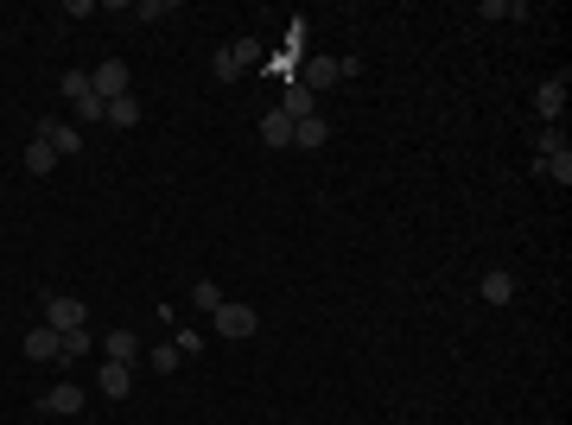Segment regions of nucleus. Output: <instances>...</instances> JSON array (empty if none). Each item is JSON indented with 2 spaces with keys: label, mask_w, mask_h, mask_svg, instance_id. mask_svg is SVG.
Returning a JSON list of instances; mask_svg holds the SVG:
<instances>
[{
  "label": "nucleus",
  "mask_w": 572,
  "mask_h": 425,
  "mask_svg": "<svg viewBox=\"0 0 572 425\" xmlns=\"http://www.w3.org/2000/svg\"><path fill=\"white\" fill-rule=\"evenodd\" d=\"M90 89V70H64V96H83Z\"/></svg>",
  "instance_id": "nucleus-25"
},
{
  "label": "nucleus",
  "mask_w": 572,
  "mask_h": 425,
  "mask_svg": "<svg viewBox=\"0 0 572 425\" xmlns=\"http://www.w3.org/2000/svg\"><path fill=\"white\" fill-rule=\"evenodd\" d=\"M210 77H217V83H236V77H242V70H236V57H229V45L210 57Z\"/></svg>",
  "instance_id": "nucleus-22"
},
{
  "label": "nucleus",
  "mask_w": 572,
  "mask_h": 425,
  "mask_svg": "<svg viewBox=\"0 0 572 425\" xmlns=\"http://www.w3.org/2000/svg\"><path fill=\"white\" fill-rule=\"evenodd\" d=\"M477 292H483V305H509V298H515V274H509V267H490V274L477 280Z\"/></svg>",
  "instance_id": "nucleus-8"
},
{
  "label": "nucleus",
  "mask_w": 572,
  "mask_h": 425,
  "mask_svg": "<svg viewBox=\"0 0 572 425\" xmlns=\"http://www.w3.org/2000/svg\"><path fill=\"white\" fill-rule=\"evenodd\" d=\"M26 356H32V362H58V330H51V324H32V330H26Z\"/></svg>",
  "instance_id": "nucleus-10"
},
{
  "label": "nucleus",
  "mask_w": 572,
  "mask_h": 425,
  "mask_svg": "<svg viewBox=\"0 0 572 425\" xmlns=\"http://www.w3.org/2000/svg\"><path fill=\"white\" fill-rule=\"evenodd\" d=\"M83 400H90V394H83L77 381H58V388L45 394V413H58V420H77V413H83Z\"/></svg>",
  "instance_id": "nucleus-6"
},
{
  "label": "nucleus",
  "mask_w": 572,
  "mask_h": 425,
  "mask_svg": "<svg viewBox=\"0 0 572 425\" xmlns=\"http://www.w3.org/2000/svg\"><path fill=\"white\" fill-rule=\"evenodd\" d=\"M102 121H109V128H141V96H122V102H109V109H102Z\"/></svg>",
  "instance_id": "nucleus-14"
},
{
  "label": "nucleus",
  "mask_w": 572,
  "mask_h": 425,
  "mask_svg": "<svg viewBox=\"0 0 572 425\" xmlns=\"http://www.w3.org/2000/svg\"><path fill=\"white\" fill-rule=\"evenodd\" d=\"M324 140H331V121H318V115H305V121H292V146H305V152H318Z\"/></svg>",
  "instance_id": "nucleus-12"
},
{
  "label": "nucleus",
  "mask_w": 572,
  "mask_h": 425,
  "mask_svg": "<svg viewBox=\"0 0 572 425\" xmlns=\"http://www.w3.org/2000/svg\"><path fill=\"white\" fill-rule=\"evenodd\" d=\"M191 305H197V311H217V305H223V285H217V280H197V285H191Z\"/></svg>",
  "instance_id": "nucleus-20"
},
{
  "label": "nucleus",
  "mask_w": 572,
  "mask_h": 425,
  "mask_svg": "<svg viewBox=\"0 0 572 425\" xmlns=\"http://www.w3.org/2000/svg\"><path fill=\"white\" fill-rule=\"evenodd\" d=\"M178 362H185V356H178V349H172V343H159V349H153V375H172V368H178Z\"/></svg>",
  "instance_id": "nucleus-24"
},
{
  "label": "nucleus",
  "mask_w": 572,
  "mask_h": 425,
  "mask_svg": "<svg viewBox=\"0 0 572 425\" xmlns=\"http://www.w3.org/2000/svg\"><path fill=\"white\" fill-rule=\"evenodd\" d=\"M292 121H305V115H318V96L305 89V83H286V102H281Z\"/></svg>",
  "instance_id": "nucleus-16"
},
{
  "label": "nucleus",
  "mask_w": 572,
  "mask_h": 425,
  "mask_svg": "<svg viewBox=\"0 0 572 425\" xmlns=\"http://www.w3.org/2000/svg\"><path fill=\"white\" fill-rule=\"evenodd\" d=\"M128 83H134V70H128L122 57H109V64H96V70H90V89H96V102H102V109H109V102H122V96H134Z\"/></svg>",
  "instance_id": "nucleus-1"
},
{
  "label": "nucleus",
  "mask_w": 572,
  "mask_h": 425,
  "mask_svg": "<svg viewBox=\"0 0 572 425\" xmlns=\"http://www.w3.org/2000/svg\"><path fill=\"white\" fill-rule=\"evenodd\" d=\"M535 171L554 178V184H572V146H567V152H554V159H535Z\"/></svg>",
  "instance_id": "nucleus-18"
},
{
  "label": "nucleus",
  "mask_w": 572,
  "mask_h": 425,
  "mask_svg": "<svg viewBox=\"0 0 572 425\" xmlns=\"http://www.w3.org/2000/svg\"><path fill=\"white\" fill-rule=\"evenodd\" d=\"M102 349H109V362H128V368H134V356H141V337L122 324V330H109V337H102Z\"/></svg>",
  "instance_id": "nucleus-11"
},
{
  "label": "nucleus",
  "mask_w": 572,
  "mask_h": 425,
  "mask_svg": "<svg viewBox=\"0 0 572 425\" xmlns=\"http://www.w3.org/2000/svg\"><path fill=\"white\" fill-rule=\"evenodd\" d=\"M535 152H541V159L567 152V134H560V128H541V134H535Z\"/></svg>",
  "instance_id": "nucleus-21"
},
{
  "label": "nucleus",
  "mask_w": 572,
  "mask_h": 425,
  "mask_svg": "<svg viewBox=\"0 0 572 425\" xmlns=\"http://www.w3.org/2000/svg\"><path fill=\"white\" fill-rule=\"evenodd\" d=\"M261 140L268 146H292V115H286V109H268V115H261Z\"/></svg>",
  "instance_id": "nucleus-13"
},
{
  "label": "nucleus",
  "mask_w": 572,
  "mask_h": 425,
  "mask_svg": "<svg viewBox=\"0 0 572 425\" xmlns=\"http://www.w3.org/2000/svg\"><path fill=\"white\" fill-rule=\"evenodd\" d=\"M70 109H77V121H102V102H96V89H83V96H70Z\"/></svg>",
  "instance_id": "nucleus-23"
},
{
  "label": "nucleus",
  "mask_w": 572,
  "mask_h": 425,
  "mask_svg": "<svg viewBox=\"0 0 572 425\" xmlns=\"http://www.w3.org/2000/svg\"><path fill=\"white\" fill-rule=\"evenodd\" d=\"M292 83H305V89L318 96V89H331V83H344V64H337V57H305V64L292 70Z\"/></svg>",
  "instance_id": "nucleus-5"
},
{
  "label": "nucleus",
  "mask_w": 572,
  "mask_h": 425,
  "mask_svg": "<svg viewBox=\"0 0 572 425\" xmlns=\"http://www.w3.org/2000/svg\"><path fill=\"white\" fill-rule=\"evenodd\" d=\"M26 171H32V178H51V171H58V152H51L45 140H32L26 146Z\"/></svg>",
  "instance_id": "nucleus-17"
},
{
  "label": "nucleus",
  "mask_w": 572,
  "mask_h": 425,
  "mask_svg": "<svg viewBox=\"0 0 572 425\" xmlns=\"http://www.w3.org/2000/svg\"><path fill=\"white\" fill-rule=\"evenodd\" d=\"M45 324L64 337V330H83V324H90V311H83V298H70V292H51V298H45Z\"/></svg>",
  "instance_id": "nucleus-3"
},
{
  "label": "nucleus",
  "mask_w": 572,
  "mask_h": 425,
  "mask_svg": "<svg viewBox=\"0 0 572 425\" xmlns=\"http://www.w3.org/2000/svg\"><path fill=\"white\" fill-rule=\"evenodd\" d=\"M567 96H572L567 77H554V83H541V89H535V109H541V121H547V128L567 115Z\"/></svg>",
  "instance_id": "nucleus-7"
},
{
  "label": "nucleus",
  "mask_w": 572,
  "mask_h": 425,
  "mask_svg": "<svg viewBox=\"0 0 572 425\" xmlns=\"http://www.w3.org/2000/svg\"><path fill=\"white\" fill-rule=\"evenodd\" d=\"M32 140H45L51 152H58V159H77V152H83V134H77L70 121H51V115L38 121V134H32Z\"/></svg>",
  "instance_id": "nucleus-4"
},
{
  "label": "nucleus",
  "mask_w": 572,
  "mask_h": 425,
  "mask_svg": "<svg viewBox=\"0 0 572 425\" xmlns=\"http://www.w3.org/2000/svg\"><path fill=\"white\" fill-rule=\"evenodd\" d=\"M210 324H217V337H255L261 330V317H255V305H242V298H223L217 311H210Z\"/></svg>",
  "instance_id": "nucleus-2"
},
{
  "label": "nucleus",
  "mask_w": 572,
  "mask_h": 425,
  "mask_svg": "<svg viewBox=\"0 0 572 425\" xmlns=\"http://www.w3.org/2000/svg\"><path fill=\"white\" fill-rule=\"evenodd\" d=\"M229 57H236V70H255V64H268L261 38H236V45H229Z\"/></svg>",
  "instance_id": "nucleus-19"
},
{
  "label": "nucleus",
  "mask_w": 572,
  "mask_h": 425,
  "mask_svg": "<svg viewBox=\"0 0 572 425\" xmlns=\"http://www.w3.org/2000/svg\"><path fill=\"white\" fill-rule=\"evenodd\" d=\"M90 349H96V337H90V330H64V337H58V362H83Z\"/></svg>",
  "instance_id": "nucleus-15"
},
{
  "label": "nucleus",
  "mask_w": 572,
  "mask_h": 425,
  "mask_svg": "<svg viewBox=\"0 0 572 425\" xmlns=\"http://www.w3.org/2000/svg\"><path fill=\"white\" fill-rule=\"evenodd\" d=\"M96 381H102V400H128L134 368H128V362H102V375H96Z\"/></svg>",
  "instance_id": "nucleus-9"
}]
</instances>
